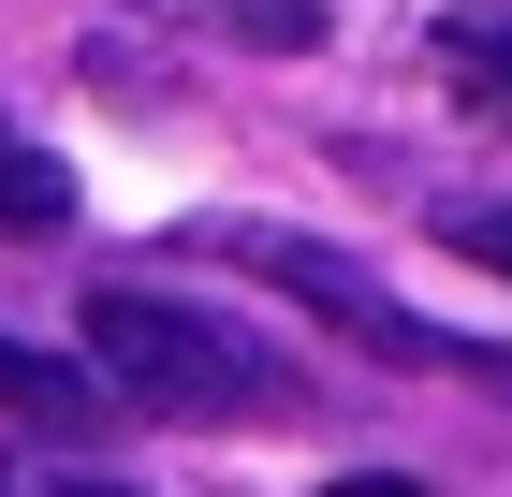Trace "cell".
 Listing matches in <instances>:
<instances>
[{
    "label": "cell",
    "instance_id": "5",
    "mask_svg": "<svg viewBox=\"0 0 512 497\" xmlns=\"http://www.w3.org/2000/svg\"><path fill=\"white\" fill-rule=\"evenodd\" d=\"M59 220H74V176H59L44 147L0 132V234H59Z\"/></svg>",
    "mask_w": 512,
    "mask_h": 497
},
{
    "label": "cell",
    "instance_id": "3",
    "mask_svg": "<svg viewBox=\"0 0 512 497\" xmlns=\"http://www.w3.org/2000/svg\"><path fill=\"white\" fill-rule=\"evenodd\" d=\"M0 410L30 439H88V424H118V395H103V366H59V351L0 337Z\"/></svg>",
    "mask_w": 512,
    "mask_h": 497
},
{
    "label": "cell",
    "instance_id": "1",
    "mask_svg": "<svg viewBox=\"0 0 512 497\" xmlns=\"http://www.w3.org/2000/svg\"><path fill=\"white\" fill-rule=\"evenodd\" d=\"M88 366H103L118 410H191V424H205V410L249 424V410L293 395V366H278L264 337H235L205 293H132V278L88 293Z\"/></svg>",
    "mask_w": 512,
    "mask_h": 497
},
{
    "label": "cell",
    "instance_id": "7",
    "mask_svg": "<svg viewBox=\"0 0 512 497\" xmlns=\"http://www.w3.org/2000/svg\"><path fill=\"white\" fill-rule=\"evenodd\" d=\"M439 234H454L469 264H498V278H512V205H454V220H439Z\"/></svg>",
    "mask_w": 512,
    "mask_h": 497
},
{
    "label": "cell",
    "instance_id": "2",
    "mask_svg": "<svg viewBox=\"0 0 512 497\" xmlns=\"http://www.w3.org/2000/svg\"><path fill=\"white\" fill-rule=\"evenodd\" d=\"M191 249H205V264H235V278H278V293L308 307V322H337L366 366H439V322H410V307H395L352 249H322V234H278V220H191Z\"/></svg>",
    "mask_w": 512,
    "mask_h": 497
},
{
    "label": "cell",
    "instance_id": "9",
    "mask_svg": "<svg viewBox=\"0 0 512 497\" xmlns=\"http://www.w3.org/2000/svg\"><path fill=\"white\" fill-rule=\"evenodd\" d=\"M322 497H425V483H395V468H366V483H322Z\"/></svg>",
    "mask_w": 512,
    "mask_h": 497
},
{
    "label": "cell",
    "instance_id": "4",
    "mask_svg": "<svg viewBox=\"0 0 512 497\" xmlns=\"http://www.w3.org/2000/svg\"><path fill=\"white\" fill-rule=\"evenodd\" d=\"M439 59H454V103L512 132V0H469V15L439 30Z\"/></svg>",
    "mask_w": 512,
    "mask_h": 497
},
{
    "label": "cell",
    "instance_id": "6",
    "mask_svg": "<svg viewBox=\"0 0 512 497\" xmlns=\"http://www.w3.org/2000/svg\"><path fill=\"white\" fill-rule=\"evenodd\" d=\"M220 30H235V44H278V59H293V44H322V0H220Z\"/></svg>",
    "mask_w": 512,
    "mask_h": 497
},
{
    "label": "cell",
    "instance_id": "10",
    "mask_svg": "<svg viewBox=\"0 0 512 497\" xmlns=\"http://www.w3.org/2000/svg\"><path fill=\"white\" fill-rule=\"evenodd\" d=\"M44 497H132V483H44Z\"/></svg>",
    "mask_w": 512,
    "mask_h": 497
},
{
    "label": "cell",
    "instance_id": "8",
    "mask_svg": "<svg viewBox=\"0 0 512 497\" xmlns=\"http://www.w3.org/2000/svg\"><path fill=\"white\" fill-rule=\"evenodd\" d=\"M439 366H454V381H498V395H512V337H439Z\"/></svg>",
    "mask_w": 512,
    "mask_h": 497
}]
</instances>
